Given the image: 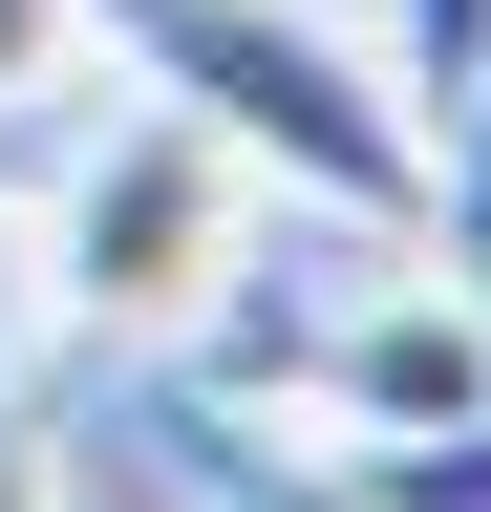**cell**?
<instances>
[{
	"label": "cell",
	"mask_w": 491,
	"mask_h": 512,
	"mask_svg": "<svg viewBox=\"0 0 491 512\" xmlns=\"http://www.w3.org/2000/svg\"><path fill=\"white\" fill-rule=\"evenodd\" d=\"M86 64H129L150 107H193L214 150L257 171L278 214H321V235H406V214H427L406 86H385L342 22H299V0H86Z\"/></svg>",
	"instance_id": "1"
},
{
	"label": "cell",
	"mask_w": 491,
	"mask_h": 512,
	"mask_svg": "<svg viewBox=\"0 0 491 512\" xmlns=\"http://www.w3.org/2000/svg\"><path fill=\"white\" fill-rule=\"evenodd\" d=\"M43 214V278H65V342H129V363H171L193 320L257 278V235H278V192L214 150L193 107H107L86 150H65V192H22Z\"/></svg>",
	"instance_id": "2"
},
{
	"label": "cell",
	"mask_w": 491,
	"mask_h": 512,
	"mask_svg": "<svg viewBox=\"0 0 491 512\" xmlns=\"http://www.w3.org/2000/svg\"><path fill=\"white\" fill-rule=\"evenodd\" d=\"M470 406H491V320L406 235H363V278H321V342H299V427L321 448H427Z\"/></svg>",
	"instance_id": "3"
},
{
	"label": "cell",
	"mask_w": 491,
	"mask_h": 512,
	"mask_svg": "<svg viewBox=\"0 0 491 512\" xmlns=\"http://www.w3.org/2000/svg\"><path fill=\"white\" fill-rule=\"evenodd\" d=\"M406 256H427V278L491 320V64H470L449 107H427V214H406Z\"/></svg>",
	"instance_id": "4"
},
{
	"label": "cell",
	"mask_w": 491,
	"mask_h": 512,
	"mask_svg": "<svg viewBox=\"0 0 491 512\" xmlns=\"http://www.w3.org/2000/svg\"><path fill=\"white\" fill-rule=\"evenodd\" d=\"M193 512H363V491H342V448H321V427L257 448V406H193Z\"/></svg>",
	"instance_id": "5"
},
{
	"label": "cell",
	"mask_w": 491,
	"mask_h": 512,
	"mask_svg": "<svg viewBox=\"0 0 491 512\" xmlns=\"http://www.w3.org/2000/svg\"><path fill=\"white\" fill-rule=\"evenodd\" d=\"M342 491H363V512H491V406L427 427V448H342Z\"/></svg>",
	"instance_id": "6"
},
{
	"label": "cell",
	"mask_w": 491,
	"mask_h": 512,
	"mask_svg": "<svg viewBox=\"0 0 491 512\" xmlns=\"http://www.w3.org/2000/svg\"><path fill=\"white\" fill-rule=\"evenodd\" d=\"M385 22H406V64H385V86H406V128H427V107L491 64V0H385Z\"/></svg>",
	"instance_id": "7"
},
{
	"label": "cell",
	"mask_w": 491,
	"mask_h": 512,
	"mask_svg": "<svg viewBox=\"0 0 491 512\" xmlns=\"http://www.w3.org/2000/svg\"><path fill=\"white\" fill-rule=\"evenodd\" d=\"M43 342H65V278H43V214H22V192H0V384H22Z\"/></svg>",
	"instance_id": "8"
},
{
	"label": "cell",
	"mask_w": 491,
	"mask_h": 512,
	"mask_svg": "<svg viewBox=\"0 0 491 512\" xmlns=\"http://www.w3.org/2000/svg\"><path fill=\"white\" fill-rule=\"evenodd\" d=\"M65 64H86V0H0V107H43Z\"/></svg>",
	"instance_id": "9"
},
{
	"label": "cell",
	"mask_w": 491,
	"mask_h": 512,
	"mask_svg": "<svg viewBox=\"0 0 491 512\" xmlns=\"http://www.w3.org/2000/svg\"><path fill=\"white\" fill-rule=\"evenodd\" d=\"M0 512H65V448L22 427V384H0Z\"/></svg>",
	"instance_id": "10"
}]
</instances>
